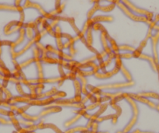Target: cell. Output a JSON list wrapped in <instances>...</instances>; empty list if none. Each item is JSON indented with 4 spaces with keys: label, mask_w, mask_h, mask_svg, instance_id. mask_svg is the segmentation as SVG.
<instances>
[{
    "label": "cell",
    "mask_w": 159,
    "mask_h": 133,
    "mask_svg": "<svg viewBox=\"0 0 159 133\" xmlns=\"http://www.w3.org/2000/svg\"><path fill=\"white\" fill-rule=\"evenodd\" d=\"M117 6L123 12V13H124V14H126V15L127 16V17H129V19L132 20L133 21H136V22H144V23H148V25H150L151 23L152 20H148L147 17H143V16H139L135 14L134 13H132V11H130V10H129V9H128V8H127L122 2L118 3Z\"/></svg>",
    "instance_id": "6da1fadb"
},
{
    "label": "cell",
    "mask_w": 159,
    "mask_h": 133,
    "mask_svg": "<svg viewBox=\"0 0 159 133\" xmlns=\"http://www.w3.org/2000/svg\"><path fill=\"white\" fill-rule=\"evenodd\" d=\"M121 2H123L130 11H132V13H134L136 15L145 17H147L148 20H151V19L153 18V14H152L151 12L144 10V9H141V8L137 7V6H135L132 2H131L129 0H121Z\"/></svg>",
    "instance_id": "7a4b0ae2"
},
{
    "label": "cell",
    "mask_w": 159,
    "mask_h": 133,
    "mask_svg": "<svg viewBox=\"0 0 159 133\" xmlns=\"http://www.w3.org/2000/svg\"><path fill=\"white\" fill-rule=\"evenodd\" d=\"M23 7L21 6H17L15 5H9V4L0 3V11H9V12H18L22 13L23 12Z\"/></svg>",
    "instance_id": "3957f363"
},
{
    "label": "cell",
    "mask_w": 159,
    "mask_h": 133,
    "mask_svg": "<svg viewBox=\"0 0 159 133\" xmlns=\"http://www.w3.org/2000/svg\"><path fill=\"white\" fill-rule=\"evenodd\" d=\"M114 18L111 16H97L95 17H93L91 18V20L94 23H99V22H112L113 21Z\"/></svg>",
    "instance_id": "277c9868"
},
{
    "label": "cell",
    "mask_w": 159,
    "mask_h": 133,
    "mask_svg": "<svg viewBox=\"0 0 159 133\" xmlns=\"http://www.w3.org/2000/svg\"><path fill=\"white\" fill-rule=\"evenodd\" d=\"M99 9H100V4L95 3L94 6H93L91 10L88 11V13H87V18H88V19H91L93 16H94V14H95L98 10H99Z\"/></svg>",
    "instance_id": "5b68a950"
},
{
    "label": "cell",
    "mask_w": 159,
    "mask_h": 133,
    "mask_svg": "<svg viewBox=\"0 0 159 133\" xmlns=\"http://www.w3.org/2000/svg\"><path fill=\"white\" fill-rule=\"evenodd\" d=\"M116 6V4L114 3H110L109 5H108V6H100V9H99V10L104 12V13H108V12L112 11V10L115 9Z\"/></svg>",
    "instance_id": "8992f818"
},
{
    "label": "cell",
    "mask_w": 159,
    "mask_h": 133,
    "mask_svg": "<svg viewBox=\"0 0 159 133\" xmlns=\"http://www.w3.org/2000/svg\"><path fill=\"white\" fill-rule=\"evenodd\" d=\"M26 37L30 39V40H32L34 37V31H33V29L26 28Z\"/></svg>",
    "instance_id": "52a82bcc"
},
{
    "label": "cell",
    "mask_w": 159,
    "mask_h": 133,
    "mask_svg": "<svg viewBox=\"0 0 159 133\" xmlns=\"http://www.w3.org/2000/svg\"><path fill=\"white\" fill-rule=\"evenodd\" d=\"M119 48L120 50H125V51H135L134 48L129 45H121V46H119Z\"/></svg>",
    "instance_id": "ba28073f"
},
{
    "label": "cell",
    "mask_w": 159,
    "mask_h": 133,
    "mask_svg": "<svg viewBox=\"0 0 159 133\" xmlns=\"http://www.w3.org/2000/svg\"><path fill=\"white\" fill-rule=\"evenodd\" d=\"M24 18H25L24 13L22 12V13H20V22H23V21H24Z\"/></svg>",
    "instance_id": "9c48e42d"
},
{
    "label": "cell",
    "mask_w": 159,
    "mask_h": 133,
    "mask_svg": "<svg viewBox=\"0 0 159 133\" xmlns=\"http://www.w3.org/2000/svg\"><path fill=\"white\" fill-rule=\"evenodd\" d=\"M21 2H22V0H14V5L17 6H20Z\"/></svg>",
    "instance_id": "30bf717a"
},
{
    "label": "cell",
    "mask_w": 159,
    "mask_h": 133,
    "mask_svg": "<svg viewBox=\"0 0 159 133\" xmlns=\"http://www.w3.org/2000/svg\"><path fill=\"white\" fill-rule=\"evenodd\" d=\"M61 5V0H55V8Z\"/></svg>",
    "instance_id": "8fae6325"
},
{
    "label": "cell",
    "mask_w": 159,
    "mask_h": 133,
    "mask_svg": "<svg viewBox=\"0 0 159 133\" xmlns=\"http://www.w3.org/2000/svg\"><path fill=\"white\" fill-rule=\"evenodd\" d=\"M154 22H155V23H157V22H159V14L155 17V19H154Z\"/></svg>",
    "instance_id": "7c38bea8"
},
{
    "label": "cell",
    "mask_w": 159,
    "mask_h": 133,
    "mask_svg": "<svg viewBox=\"0 0 159 133\" xmlns=\"http://www.w3.org/2000/svg\"><path fill=\"white\" fill-rule=\"evenodd\" d=\"M154 30H156V31H159V26H157V25H155V26H154Z\"/></svg>",
    "instance_id": "4fadbf2b"
},
{
    "label": "cell",
    "mask_w": 159,
    "mask_h": 133,
    "mask_svg": "<svg viewBox=\"0 0 159 133\" xmlns=\"http://www.w3.org/2000/svg\"><path fill=\"white\" fill-rule=\"evenodd\" d=\"M2 45V41H1V40H0V46Z\"/></svg>",
    "instance_id": "5bb4252c"
}]
</instances>
